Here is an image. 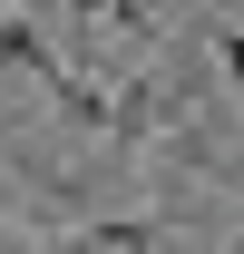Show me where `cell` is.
<instances>
[{
    "label": "cell",
    "instance_id": "obj_2",
    "mask_svg": "<svg viewBox=\"0 0 244 254\" xmlns=\"http://www.w3.org/2000/svg\"><path fill=\"white\" fill-rule=\"evenodd\" d=\"M49 98H59L68 127H98V137H108V118H118V88H108L98 68H59V78H49Z\"/></svg>",
    "mask_w": 244,
    "mask_h": 254
},
{
    "label": "cell",
    "instance_id": "obj_3",
    "mask_svg": "<svg viewBox=\"0 0 244 254\" xmlns=\"http://www.w3.org/2000/svg\"><path fill=\"white\" fill-rule=\"evenodd\" d=\"M156 127H166V88H156V78H118V118H108V137H118V147H147Z\"/></svg>",
    "mask_w": 244,
    "mask_h": 254
},
{
    "label": "cell",
    "instance_id": "obj_4",
    "mask_svg": "<svg viewBox=\"0 0 244 254\" xmlns=\"http://www.w3.org/2000/svg\"><path fill=\"white\" fill-rule=\"evenodd\" d=\"M68 20H88L98 39H118V49H156V30H166V10H147V0H108V10H68Z\"/></svg>",
    "mask_w": 244,
    "mask_h": 254
},
{
    "label": "cell",
    "instance_id": "obj_1",
    "mask_svg": "<svg viewBox=\"0 0 244 254\" xmlns=\"http://www.w3.org/2000/svg\"><path fill=\"white\" fill-rule=\"evenodd\" d=\"M59 39H49V10H0V78H59Z\"/></svg>",
    "mask_w": 244,
    "mask_h": 254
},
{
    "label": "cell",
    "instance_id": "obj_5",
    "mask_svg": "<svg viewBox=\"0 0 244 254\" xmlns=\"http://www.w3.org/2000/svg\"><path fill=\"white\" fill-rule=\"evenodd\" d=\"M215 59H225V78H244V30H215Z\"/></svg>",
    "mask_w": 244,
    "mask_h": 254
}]
</instances>
